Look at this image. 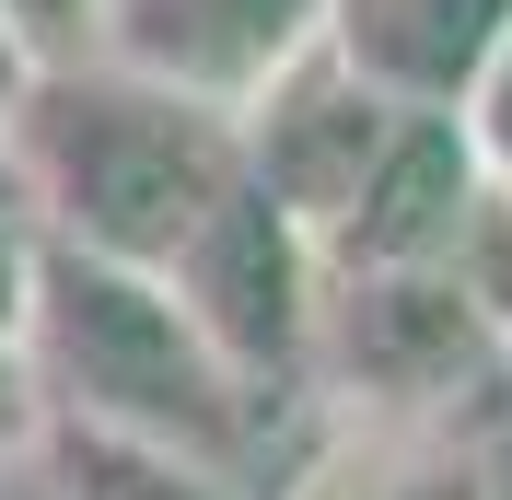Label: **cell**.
Segmentation results:
<instances>
[{
  "label": "cell",
  "instance_id": "obj_2",
  "mask_svg": "<svg viewBox=\"0 0 512 500\" xmlns=\"http://www.w3.org/2000/svg\"><path fill=\"white\" fill-rule=\"evenodd\" d=\"M24 361L47 407L117 419V431L187 442L210 466H245L268 384H245L222 349L198 338V314L175 303L163 268H128L94 245H35V291H24Z\"/></svg>",
  "mask_w": 512,
  "mask_h": 500
},
{
  "label": "cell",
  "instance_id": "obj_11",
  "mask_svg": "<svg viewBox=\"0 0 512 500\" xmlns=\"http://www.w3.org/2000/svg\"><path fill=\"white\" fill-rule=\"evenodd\" d=\"M0 35H12V59H82L94 47V0H0Z\"/></svg>",
  "mask_w": 512,
  "mask_h": 500
},
{
  "label": "cell",
  "instance_id": "obj_3",
  "mask_svg": "<svg viewBox=\"0 0 512 500\" xmlns=\"http://www.w3.org/2000/svg\"><path fill=\"white\" fill-rule=\"evenodd\" d=\"M163 280H175V303L198 314V338L222 349L245 384L303 373V326H315L326 256H315V233L256 187V175H233V187L198 210V233L163 256Z\"/></svg>",
  "mask_w": 512,
  "mask_h": 500
},
{
  "label": "cell",
  "instance_id": "obj_7",
  "mask_svg": "<svg viewBox=\"0 0 512 500\" xmlns=\"http://www.w3.org/2000/svg\"><path fill=\"white\" fill-rule=\"evenodd\" d=\"M466 198H478V140L454 105H396L384 152L361 163L350 210L315 256H373V268H443L454 233H466Z\"/></svg>",
  "mask_w": 512,
  "mask_h": 500
},
{
  "label": "cell",
  "instance_id": "obj_10",
  "mask_svg": "<svg viewBox=\"0 0 512 500\" xmlns=\"http://www.w3.org/2000/svg\"><path fill=\"white\" fill-rule=\"evenodd\" d=\"M291 500H489L478 454H443V442H373V454H338L326 477H303Z\"/></svg>",
  "mask_w": 512,
  "mask_h": 500
},
{
  "label": "cell",
  "instance_id": "obj_8",
  "mask_svg": "<svg viewBox=\"0 0 512 500\" xmlns=\"http://www.w3.org/2000/svg\"><path fill=\"white\" fill-rule=\"evenodd\" d=\"M315 35L396 105H466L478 59L512 35V0H326Z\"/></svg>",
  "mask_w": 512,
  "mask_h": 500
},
{
  "label": "cell",
  "instance_id": "obj_6",
  "mask_svg": "<svg viewBox=\"0 0 512 500\" xmlns=\"http://www.w3.org/2000/svg\"><path fill=\"white\" fill-rule=\"evenodd\" d=\"M326 0H94V47L175 94L245 105L291 47H315Z\"/></svg>",
  "mask_w": 512,
  "mask_h": 500
},
{
  "label": "cell",
  "instance_id": "obj_14",
  "mask_svg": "<svg viewBox=\"0 0 512 500\" xmlns=\"http://www.w3.org/2000/svg\"><path fill=\"white\" fill-rule=\"evenodd\" d=\"M35 419H47V396H35V361H24V338H0V466H24Z\"/></svg>",
  "mask_w": 512,
  "mask_h": 500
},
{
  "label": "cell",
  "instance_id": "obj_1",
  "mask_svg": "<svg viewBox=\"0 0 512 500\" xmlns=\"http://www.w3.org/2000/svg\"><path fill=\"white\" fill-rule=\"evenodd\" d=\"M0 163L35 233L163 268L198 233V210L245 175V128L233 105L175 94L128 59H35L0 105Z\"/></svg>",
  "mask_w": 512,
  "mask_h": 500
},
{
  "label": "cell",
  "instance_id": "obj_4",
  "mask_svg": "<svg viewBox=\"0 0 512 500\" xmlns=\"http://www.w3.org/2000/svg\"><path fill=\"white\" fill-rule=\"evenodd\" d=\"M338 361L350 396L384 407H419V396H454V384L489 361V314L466 303V280L443 268H373V256H326L315 280V326H303V361Z\"/></svg>",
  "mask_w": 512,
  "mask_h": 500
},
{
  "label": "cell",
  "instance_id": "obj_5",
  "mask_svg": "<svg viewBox=\"0 0 512 500\" xmlns=\"http://www.w3.org/2000/svg\"><path fill=\"white\" fill-rule=\"evenodd\" d=\"M233 128H245V175L326 245L338 210H350V187H361V163H373L384 128H396V94L361 82V70L315 35V47H291V59L233 105Z\"/></svg>",
  "mask_w": 512,
  "mask_h": 500
},
{
  "label": "cell",
  "instance_id": "obj_13",
  "mask_svg": "<svg viewBox=\"0 0 512 500\" xmlns=\"http://www.w3.org/2000/svg\"><path fill=\"white\" fill-rule=\"evenodd\" d=\"M35 210H24V187H12V163H0V338H24V291H35Z\"/></svg>",
  "mask_w": 512,
  "mask_h": 500
},
{
  "label": "cell",
  "instance_id": "obj_9",
  "mask_svg": "<svg viewBox=\"0 0 512 500\" xmlns=\"http://www.w3.org/2000/svg\"><path fill=\"white\" fill-rule=\"evenodd\" d=\"M24 466L47 500H245V477L187 454V442L117 431V419H82V407H47L24 442Z\"/></svg>",
  "mask_w": 512,
  "mask_h": 500
},
{
  "label": "cell",
  "instance_id": "obj_12",
  "mask_svg": "<svg viewBox=\"0 0 512 500\" xmlns=\"http://www.w3.org/2000/svg\"><path fill=\"white\" fill-rule=\"evenodd\" d=\"M466 140H478V175H512V35L478 59V82H466Z\"/></svg>",
  "mask_w": 512,
  "mask_h": 500
}]
</instances>
